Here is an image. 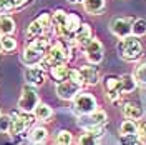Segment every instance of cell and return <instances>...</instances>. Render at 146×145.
<instances>
[{"label": "cell", "instance_id": "cell-1", "mask_svg": "<svg viewBox=\"0 0 146 145\" xmlns=\"http://www.w3.org/2000/svg\"><path fill=\"white\" fill-rule=\"evenodd\" d=\"M80 25H82V20L76 15L66 13L62 9H58L52 15V28L60 38H72L73 40V35Z\"/></svg>", "mask_w": 146, "mask_h": 145}, {"label": "cell", "instance_id": "cell-2", "mask_svg": "<svg viewBox=\"0 0 146 145\" xmlns=\"http://www.w3.org/2000/svg\"><path fill=\"white\" fill-rule=\"evenodd\" d=\"M68 60H72L70 47L66 45L63 40H55L53 44H50L45 58L40 62L38 67L46 70V68H52V67H56V65H66Z\"/></svg>", "mask_w": 146, "mask_h": 145}, {"label": "cell", "instance_id": "cell-3", "mask_svg": "<svg viewBox=\"0 0 146 145\" xmlns=\"http://www.w3.org/2000/svg\"><path fill=\"white\" fill-rule=\"evenodd\" d=\"M50 47V42L46 37H38V38H33L30 40L23 52H22V60L27 67H33V65H40V62L45 58L46 50Z\"/></svg>", "mask_w": 146, "mask_h": 145}, {"label": "cell", "instance_id": "cell-4", "mask_svg": "<svg viewBox=\"0 0 146 145\" xmlns=\"http://www.w3.org/2000/svg\"><path fill=\"white\" fill-rule=\"evenodd\" d=\"M119 58L126 60V62H136L138 58H141L143 55V45L138 40V37L129 35L126 38H121L116 45Z\"/></svg>", "mask_w": 146, "mask_h": 145}, {"label": "cell", "instance_id": "cell-5", "mask_svg": "<svg viewBox=\"0 0 146 145\" xmlns=\"http://www.w3.org/2000/svg\"><path fill=\"white\" fill-rule=\"evenodd\" d=\"M10 134L12 135H18L22 134L23 130H27L33 122H35V117L33 113L30 112H23V110H13L10 113Z\"/></svg>", "mask_w": 146, "mask_h": 145}, {"label": "cell", "instance_id": "cell-6", "mask_svg": "<svg viewBox=\"0 0 146 145\" xmlns=\"http://www.w3.org/2000/svg\"><path fill=\"white\" fill-rule=\"evenodd\" d=\"M52 28V15L46 13V12H42L38 17L30 22V25L27 27V37L28 38H38V37H45V32Z\"/></svg>", "mask_w": 146, "mask_h": 145}, {"label": "cell", "instance_id": "cell-7", "mask_svg": "<svg viewBox=\"0 0 146 145\" xmlns=\"http://www.w3.org/2000/svg\"><path fill=\"white\" fill-rule=\"evenodd\" d=\"M73 109H75L76 113H80L82 117H86V115H90L91 112H95V110L98 109V102H96V99L91 93L82 90L73 99Z\"/></svg>", "mask_w": 146, "mask_h": 145}, {"label": "cell", "instance_id": "cell-8", "mask_svg": "<svg viewBox=\"0 0 146 145\" xmlns=\"http://www.w3.org/2000/svg\"><path fill=\"white\" fill-rule=\"evenodd\" d=\"M83 90V85L82 83H78V82L75 80H63V82H58L56 85H55V93H56V97L62 100H66V102H70L73 100L80 92Z\"/></svg>", "mask_w": 146, "mask_h": 145}, {"label": "cell", "instance_id": "cell-9", "mask_svg": "<svg viewBox=\"0 0 146 145\" xmlns=\"http://www.w3.org/2000/svg\"><path fill=\"white\" fill-rule=\"evenodd\" d=\"M133 22L135 18L131 17H115L110 20V32L115 37L121 38H126L131 35V28H133Z\"/></svg>", "mask_w": 146, "mask_h": 145}, {"label": "cell", "instance_id": "cell-10", "mask_svg": "<svg viewBox=\"0 0 146 145\" xmlns=\"http://www.w3.org/2000/svg\"><path fill=\"white\" fill-rule=\"evenodd\" d=\"M83 54H85V58L90 65H98L103 62V57H105V47L100 42V38L93 37L90 40V44L83 48Z\"/></svg>", "mask_w": 146, "mask_h": 145}, {"label": "cell", "instance_id": "cell-11", "mask_svg": "<svg viewBox=\"0 0 146 145\" xmlns=\"http://www.w3.org/2000/svg\"><path fill=\"white\" fill-rule=\"evenodd\" d=\"M38 93H36L35 87H32V85H25L23 89H22V95H20V99H18V109L23 110V112H33L36 105H38Z\"/></svg>", "mask_w": 146, "mask_h": 145}, {"label": "cell", "instance_id": "cell-12", "mask_svg": "<svg viewBox=\"0 0 146 145\" xmlns=\"http://www.w3.org/2000/svg\"><path fill=\"white\" fill-rule=\"evenodd\" d=\"M103 90L106 93V99L111 103H118L121 99V87H119V77L116 75H106L103 79Z\"/></svg>", "mask_w": 146, "mask_h": 145}, {"label": "cell", "instance_id": "cell-13", "mask_svg": "<svg viewBox=\"0 0 146 145\" xmlns=\"http://www.w3.org/2000/svg\"><path fill=\"white\" fill-rule=\"evenodd\" d=\"M23 77H25L27 83L32 85V87H42V85L46 82V72L42 68V67H38V65L27 67Z\"/></svg>", "mask_w": 146, "mask_h": 145}, {"label": "cell", "instance_id": "cell-14", "mask_svg": "<svg viewBox=\"0 0 146 145\" xmlns=\"http://www.w3.org/2000/svg\"><path fill=\"white\" fill-rule=\"evenodd\" d=\"M91 38H93V32H91L90 23L82 22V25L76 28V32H75V35H73V42H75V45H78L80 48H85V47L90 44Z\"/></svg>", "mask_w": 146, "mask_h": 145}, {"label": "cell", "instance_id": "cell-15", "mask_svg": "<svg viewBox=\"0 0 146 145\" xmlns=\"http://www.w3.org/2000/svg\"><path fill=\"white\" fill-rule=\"evenodd\" d=\"M78 70H80V75H82L83 85L95 87V85L100 83L101 79H100V72H98L96 67H93V65H83V67H80Z\"/></svg>", "mask_w": 146, "mask_h": 145}, {"label": "cell", "instance_id": "cell-16", "mask_svg": "<svg viewBox=\"0 0 146 145\" xmlns=\"http://www.w3.org/2000/svg\"><path fill=\"white\" fill-rule=\"evenodd\" d=\"M143 113H145L143 109L135 102H126L123 105V117L128 118V120H139L143 117Z\"/></svg>", "mask_w": 146, "mask_h": 145}, {"label": "cell", "instance_id": "cell-17", "mask_svg": "<svg viewBox=\"0 0 146 145\" xmlns=\"http://www.w3.org/2000/svg\"><path fill=\"white\" fill-rule=\"evenodd\" d=\"M32 113H33L35 120H40V122H46V120H50V118L53 117L52 107H50L48 103H43V102H38V105L33 109Z\"/></svg>", "mask_w": 146, "mask_h": 145}, {"label": "cell", "instance_id": "cell-18", "mask_svg": "<svg viewBox=\"0 0 146 145\" xmlns=\"http://www.w3.org/2000/svg\"><path fill=\"white\" fill-rule=\"evenodd\" d=\"M106 7V0H83V9L90 15H100Z\"/></svg>", "mask_w": 146, "mask_h": 145}, {"label": "cell", "instance_id": "cell-19", "mask_svg": "<svg viewBox=\"0 0 146 145\" xmlns=\"http://www.w3.org/2000/svg\"><path fill=\"white\" fill-rule=\"evenodd\" d=\"M13 32H15V20L9 13H2L0 15V37L12 35Z\"/></svg>", "mask_w": 146, "mask_h": 145}, {"label": "cell", "instance_id": "cell-20", "mask_svg": "<svg viewBox=\"0 0 146 145\" xmlns=\"http://www.w3.org/2000/svg\"><path fill=\"white\" fill-rule=\"evenodd\" d=\"M119 87H121V93H131V92H135L138 83L133 75L125 73V75H119Z\"/></svg>", "mask_w": 146, "mask_h": 145}, {"label": "cell", "instance_id": "cell-21", "mask_svg": "<svg viewBox=\"0 0 146 145\" xmlns=\"http://www.w3.org/2000/svg\"><path fill=\"white\" fill-rule=\"evenodd\" d=\"M50 75H52L56 82L68 80V79H70V67H66V65H56V67H52V68H50Z\"/></svg>", "mask_w": 146, "mask_h": 145}, {"label": "cell", "instance_id": "cell-22", "mask_svg": "<svg viewBox=\"0 0 146 145\" xmlns=\"http://www.w3.org/2000/svg\"><path fill=\"white\" fill-rule=\"evenodd\" d=\"M48 138V130L45 127H35L30 132V142L32 144H45Z\"/></svg>", "mask_w": 146, "mask_h": 145}, {"label": "cell", "instance_id": "cell-23", "mask_svg": "<svg viewBox=\"0 0 146 145\" xmlns=\"http://www.w3.org/2000/svg\"><path fill=\"white\" fill-rule=\"evenodd\" d=\"M13 50H17V40L12 35L0 37V52L10 54V52H13Z\"/></svg>", "mask_w": 146, "mask_h": 145}, {"label": "cell", "instance_id": "cell-24", "mask_svg": "<svg viewBox=\"0 0 146 145\" xmlns=\"http://www.w3.org/2000/svg\"><path fill=\"white\" fill-rule=\"evenodd\" d=\"M119 135H138V125L135 120H123L119 125Z\"/></svg>", "mask_w": 146, "mask_h": 145}, {"label": "cell", "instance_id": "cell-25", "mask_svg": "<svg viewBox=\"0 0 146 145\" xmlns=\"http://www.w3.org/2000/svg\"><path fill=\"white\" fill-rule=\"evenodd\" d=\"M131 35L133 37H143L146 35V20L145 18H135L133 28H131Z\"/></svg>", "mask_w": 146, "mask_h": 145}, {"label": "cell", "instance_id": "cell-26", "mask_svg": "<svg viewBox=\"0 0 146 145\" xmlns=\"http://www.w3.org/2000/svg\"><path fill=\"white\" fill-rule=\"evenodd\" d=\"M73 135L70 130H60L55 137V145H72Z\"/></svg>", "mask_w": 146, "mask_h": 145}, {"label": "cell", "instance_id": "cell-27", "mask_svg": "<svg viewBox=\"0 0 146 145\" xmlns=\"http://www.w3.org/2000/svg\"><path fill=\"white\" fill-rule=\"evenodd\" d=\"M133 77H135V80H136L138 85L146 87V62H145V64H139L136 68H135Z\"/></svg>", "mask_w": 146, "mask_h": 145}, {"label": "cell", "instance_id": "cell-28", "mask_svg": "<svg viewBox=\"0 0 146 145\" xmlns=\"http://www.w3.org/2000/svg\"><path fill=\"white\" fill-rule=\"evenodd\" d=\"M98 137L90 134V132H83L82 135L78 137V140H76V145H100L98 144Z\"/></svg>", "mask_w": 146, "mask_h": 145}, {"label": "cell", "instance_id": "cell-29", "mask_svg": "<svg viewBox=\"0 0 146 145\" xmlns=\"http://www.w3.org/2000/svg\"><path fill=\"white\" fill-rule=\"evenodd\" d=\"M119 145H143L138 135H119Z\"/></svg>", "mask_w": 146, "mask_h": 145}, {"label": "cell", "instance_id": "cell-30", "mask_svg": "<svg viewBox=\"0 0 146 145\" xmlns=\"http://www.w3.org/2000/svg\"><path fill=\"white\" fill-rule=\"evenodd\" d=\"M10 115L2 113L0 115V134H9L10 132Z\"/></svg>", "mask_w": 146, "mask_h": 145}, {"label": "cell", "instance_id": "cell-31", "mask_svg": "<svg viewBox=\"0 0 146 145\" xmlns=\"http://www.w3.org/2000/svg\"><path fill=\"white\" fill-rule=\"evenodd\" d=\"M15 9H17V5L13 0H0V12L7 13V12H12Z\"/></svg>", "mask_w": 146, "mask_h": 145}, {"label": "cell", "instance_id": "cell-32", "mask_svg": "<svg viewBox=\"0 0 146 145\" xmlns=\"http://www.w3.org/2000/svg\"><path fill=\"white\" fill-rule=\"evenodd\" d=\"M138 138L141 140V144L146 145V122H143L141 125H138Z\"/></svg>", "mask_w": 146, "mask_h": 145}, {"label": "cell", "instance_id": "cell-33", "mask_svg": "<svg viewBox=\"0 0 146 145\" xmlns=\"http://www.w3.org/2000/svg\"><path fill=\"white\" fill-rule=\"evenodd\" d=\"M15 2V5H17V9H22L23 5H27L28 2H32V0H13Z\"/></svg>", "mask_w": 146, "mask_h": 145}, {"label": "cell", "instance_id": "cell-34", "mask_svg": "<svg viewBox=\"0 0 146 145\" xmlns=\"http://www.w3.org/2000/svg\"><path fill=\"white\" fill-rule=\"evenodd\" d=\"M68 3H73V5H76V3H83V0H66Z\"/></svg>", "mask_w": 146, "mask_h": 145}, {"label": "cell", "instance_id": "cell-35", "mask_svg": "<svg viewBox=\"0 0 146 145\" xmlns=\"http://www.w3.org/2000/svg\"><path fill=\"white\" fill-rule=\"evenodd\" d=\"M35 145H45V144H35Z\"/></svg>", "mask_w": 146, "mask_h": 145}, {"label": "cell", "instance_id": "cell-36", "mask_svg": "<svg viewBox=\"0 0 146 145\" xmlns=\"http://www.w3.org/2000/svg\"><path fill=\"white\" fill-rule=\"evenodd\" d=\"M0 115H2V107H0Z\"/></svg>", "mask_w": 146, "mask_h": 145}]
</instances>
